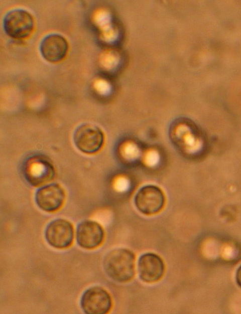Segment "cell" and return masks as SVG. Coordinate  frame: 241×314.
I'll list each match as a JSON object with an SVG mask.
<instances>
[{"mask_svg":"<svg viewBox=\"0 0 241 314\" xmlns=\"http://www.w3.org/2000/svg\"><path fill=\"white\" fill-rule=\"evenodd\" d=\"M3 27L9 37L16 39H25L33 32L34 21L28 12L16 9L6 14L4 18Z\"/></svg>","mask_w":241,"mask_h":314,"instance_id":"4","label":"cell"},{"mask_svg":"<svg viewBox=\"0 0 241 314\" xmlns=\"http://www.w3.org/2000/svg\"><path fill=\"white\" fill-rule=\"evenodd\" d=\"M45 237L47 243L52 247L59 249L67 248L73 241V226L67 220L55 219L47 226Z\"/></svg>","mask_w":241,"mask_h":314,"instance_id":"7","label":"cell"},{"mask_svg":"<svg viewBox=\"0 0 241 314\" xmlns=\"http://www.w3.org/2000/svg\"><path fill=\"white\" fill-rule=\"evenodd\" d=\"M73 139L76 148L87 154L98 152L104 142V135L101 129L89 123L79 125L74 131Z\"/></svg>","mask_w":241,"mask_h":314,"instance_id":"2","label":"cell"},{"mask_svg":"<svg viewBox=\"0 0 241 314\" xmlns=\"http://www.w3.org/2000/svg\"><path fill=\"white\" fill-rule=\"evenodd\" d=\"M134 203L138 210L145 215H153L160 212L164 208L166 196L158 186L147 185L136 193Z\"/></svg>","mask_w":241,"mask_h":314,"instance_id":"3","label":"cell"},{"mask_svg":"<svg viewBox=\"0 0 241 314\" xmlns=\"http://www.w3.org/2000/svg\"><path fill=\"white\" fill-rule=\"evenodd\" d=\"M96 88L101 93L106 94L110 91V86L109 84L103 80H99L96 83Z\"/></svg>","mask_w":241,"mask_h":314,"instance_id":"14","label":"cell"},{"mask_svg":"<svg viewBox=\"0 0 241 314\" xmlns=\"http://www.w3.org/2000/svg\"><path fill=\"white\" fill-rule=\"evenodd\" d=\"M68 50L67 40L58 34H50L41 41L40 51L42 57L47 61L55 63L59 62L66 56Z\"/></svg>","mask_w":241,"mask_h":314,"instance_id":"11","label":"cell"},{"mask_svg":"<svg viewBox=\"0 0 241 314\" xmlns=\"http://www.w3.org/2000/svg\"><path fill=\"white\" fill-rule=\"evenodd\" d=\"M138 269L140 278L144 282L151 283L159 281L165 271L162 258L155 253L147 252L139 258Z\"/></svg>","mask_w":241,"mask_h":314,"instance_id":"10","label":"cell"},{"mask_svg":"<svg viewBox=\"0 0 241 314\" xmlns=\"http://www.w3.org/2000/svg\"><path fill=\"white\" fill-rule=\"evenodd\" d=\"M136 256L131 250L124 248L114 249L105 256L103 265L108 276L113 280L125 283L135 275Z\"/></svg>","mask_w":241,"mask_h":314,"instance_id":"1","label":"cell"},{"mask_svg":"<svg viewBox=\"0 0 241 314\" xmlns=\"http://www.w3.org/2000/svg\"><path fill=\"white\" fill-rule=\"evenodd\" d=\"M24 177L33 187H39L52 181L55 175L53 165L40 156H35L28 159L24 168Z\"/></svg>","mask_w":241,"mask_h":314,"instance_id":"5","label":"cell"},{"mask_svg":"<svg viewBox=\"0 0 241 314\" xmlns=\"http://www.w3.org/2000/svg\"><path fill=\"white\" fill-rule=\"evenodd\" d=\"M96 18L97 23L103 28V31L111 27L110 24L111 18L108 12L100 11L97 13Z\"/></svg>","mask_w":241,"mask_h":314,"instance_id":"13","label":"cell"},{"mask_svg":"<svg viewBox=\"0 0 241 314\" xmlns=\"http://www.w3.org/2000/svg\"><path fill=\"white\" fill-rule=\"evenodd\" d=\"M103 65L107 68L115 67L119 62L118 55L113 51H107L102 56Z\"/></svg>","mask_w":241,"mask_h":314,"instance_id":"12","label":"cell"},{"mask_svg":"<svg viewBox=\"0 0 241 314\" xmlns=\"http://www.w3.org/2000/svg\"><path fill=\"white\" fill-rule=\"evenodd\" d=\"M105 237L102 226L98 222L85 220L80 223L76 228L77 244L85 249H94L100 246Z\"/></svg>","mask_w":241,"mask_h":314,"instance_id":"9","label":"cell"},{"mask_svg":"<svg viewBox=\"0 0 241 314\" xmlns=\"http://www.w3.org/2000/svg\"><path fill=\"white\" fill-rule=\"evenodd\" d=\"M236 280L238 286L241 287V265L238 267L236 271Z\"/></svg>","mask_w":241,"mask_h":314,"instance_id":"15","label":"cell"},{"mask_svg":"<svg viewBox=\"0 0 241 314\" xmlns=\"http://www.w3.org/2000/svg\"><path fill=\"white\" fill-rule=\"evenodd\" d=\"M65 192L58 184L44 185L36 192L35 200L38 207L47 212H54L59 210L65 202Z\"/></svg>","mask_w":241,"mask_h":314,"instance_id":"8","label":"cell"},{"mask_svg":"<svg viewBox=\"0 0 241 314\" xmlns=\"http://www.w3.org/2000/svg\"><path fill=\"white\" fill-rule=\"evenodd\" d=\"M80 305L87 314H105L112 308L110 294L103 288L93 286L86 289L81 296Z\"/></svg>","mask_w":241,"mask_h":314,"instance_id":"6","label":"cell"}]
</instances>
